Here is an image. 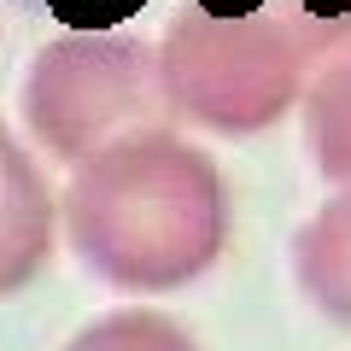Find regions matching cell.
<instances>
[{
    "label": "cell",
    "instance_id": "5",
    "mask_svg": "<svg viewBox=\"0 0 351 351\" xmlns=\"http://www.w3.org/2000/svg\"><path fill=\"white\" fill-rule=\"evenodd\" d=\"M293 281L328 322L351 328V188L293 234Z\"/></svg>",
    "mask_w": 351,
    "mask_h": 351
},
{
    "label": "cell",
    "instance_id": "3",
    "mask_svg": "<svg viewBox=\"0 0 351 351\" xmlns=\"http://www.w3.org/2000/svg\"><path fill=\"white\" fill-rule=\"evenodd\" d=\"M164 82H158V41L106 29V36H64L41 41L18 82L24 135L59 164H88L117 141L158 129Z\"/></svg>",
    "mask_w": 351,
    "mask_h": 351
},
{
    "label": "cell",
    "instance_id": "2",
    "mask_svg": "<svg viewBox=\"0 0 351 351\" xmlns=\"http://www.w3.org/2000/svg\"><path fill=\"white\" fill-rule=\"evenodd\" d=\"M328 53L311 36L269 18H211L182 12L158 36V82L170 117L211 129V135H258L299 106L311 64Z\"/></svg>",
    "mask_w": 351,
    "mask_h": 351
},
{
    "label": "cell",
    "instance_id": "4",
    "mask_svg": "<svg viewBox=\"0 0 351 351\" xmlns=\"http://www.w3.org/2000/svg\"><path fill=\"white\" fill-rule=\"evenodd\" d=\"M59 193L24 152V141L0 123V299L24 293L47 269L53 240H59Z\"/></svg>",
    "mask_w": 351,
    "mask_h": 351
},
{
    "label": "cell",
    "instance_id": "1",
    "mask_svg": "<svg viewBox=\"0 0 351 351\" xmlns=\"http://www.w3.org/2000/svg\"><path fill=\"white\" fill-rule=\"evenodd\" d=\"M59 217L76 263L117 293H176L228 246L223 170L176 129H141L76 164Z\"/></svg>",
    "mask_w": 351,
    "mask_h": 351
},
{
    "label": "cell",
    "instance_id": "7",
    "mask_svg": "<svg viewBox=\"0 0 351 351\" xmlns=\"http://www.w3.org/2000/svg\"><path fill=\"white\" fill-rule=\"evenodd\" d=\"M188 6L211 12V18H269V24H287L299 36H311L328 59L351 41V0H188Z\"/></svg>",
    "mask_w": 351,
    "mask_h": 351
},
{
    "label": "cell",
    "instance_id": "6",
    "mask_svg": "<svg viewBox=\"0 0 351 351\" xmlns=\"http://www.w3.org/2000/svg\"><path fill=\"white\" fill-rule=\"evenodd\" d=\"M304 141H311V164L346 193L351 188V41L316 71L311 94H304Z\"/></svg>",
    "mask_w": 351,
    "mask_h": 351
},
{
    "label": "cell",
    "instance_id": "8",
    "mask_svg": "<svg viewBox=\"0 0 351 351\" xmlns=\"http://www.w3.org/2000/svg\"><path fill=\"white\" fill-rule=\"evenodd\" d=\"M64 351H199V346L176 316L147 311V304H117V311L82 322L64 339Z\"/></svg>",
    "mask_w": 351,
    "mask_h": 351
},
{
    "label": "cell",
    "instance_id": "9",
    "mask_svg": "<svg viewBox=\"0 0 351 351\" xmlns=\"http://www.w3.org/2000/svg\"><path fill=\"white\" fill-rule=\"evenodd\" d=\"M41 6H47L64 29H76V36H106V29H117L123 18H135L141 6H152V0H41Z\"/></svg>",
    "mask_w": 351,
    "mask_h": 351
}]
</instances>
